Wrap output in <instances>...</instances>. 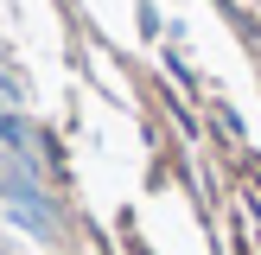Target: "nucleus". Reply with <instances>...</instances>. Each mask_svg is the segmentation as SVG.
<instances>
[{"label": "nucleus", "mask_w": 261, "mask_h": 255, "mask_svg": "<svg viewBox=\"0 0 261 255\" xmlns=\"http://www.w3.org/2000/svg\"><path fill=\"white\" fill-rule=\"evenodd\" d=\"M0 204H7L13 230H25V236H38V242L58 236V204H51V191H38L32 166H13V172L0 178Z\"/></svg>", "instance_id": "1"}, {"label": "nucleus", "mask_w": 261, "mask_h": 255, "mask_svg": "<svg viewBox=\"0 0 261 255\" xmlns=\"http://www.w3.org/2000/svg\"><path fill=\"white\" fill-rule=\"evenodd\" d=\"M0 153H7L13 166H32V128H25V109L13 96H0ZM38 172V166H32Z\"/></svg>", "instance_id": "2"}, {"label": "nucleus", "mask_w": 261, "mask_h": 255, "mask_svg": "<svg viewBox=\"0 0 261 255\" xmlns=\"http://www.w3.org/2000/svg\"><path fill=\"white\" fill-rule=\"evenodd\" d=\"M0 96H13V102H19V76H7V70H0Z\"/></svg>", "instance_id": "3"}]
</instances>
